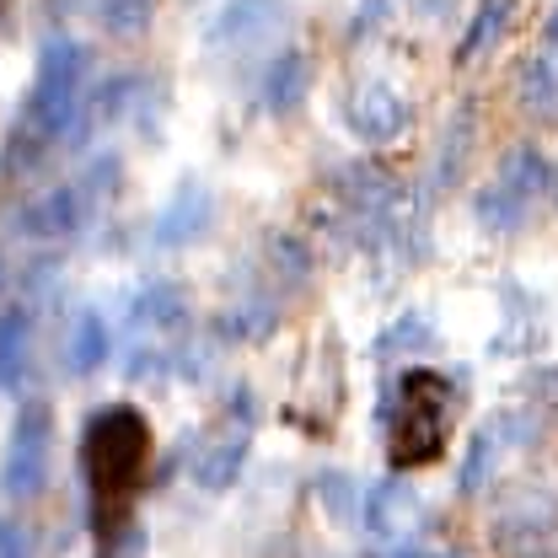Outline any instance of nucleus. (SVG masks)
I'll use <instances>...</instances> for the list:
<instances>
[{"mask_svg": "<svg viewBox=\"0 0 558 558\" xmlns=\"http://www.w3.org/2000/svg\"><path fill=\"white\" fill-rule=\"evenodd\" d=\"M150 473V418L135 403H108L81 429V478L92 494V521L102 558H135V499Z\"/></svg>", "mask_w": 558, "mask_h": 558, "instance_id": "f257e3e1", "label": "nucleus"}, {"mask_svg": "<svg viewBox=\"0 0 558 558\" xmlns=\"http://www.w3.org/2000/svg\"><path fill=\"white\" fill-rule=\"evenodd\" d=\"M86 70H92L86 44H75V38H49V44H44L33 92H27V102H22V135H27L33 150L54 145L65 130L81 124V108H86Z\"/></svg>", "mask_w": 558, "mask_h": 558, "instance_id": "f03ea898", "label": "nucleus"}, {"mask_svg": "<svg viewBox=\"0 0 558 558\" xmlns=\"http://www.w3.org/2000/svg\"><path fill=\"white\" fill-rule=\"evenodd\" d=\"M451 381L429 365H414L398 387V424H392V468L398 473H414L446 457V440H451Z\"/></svg>", "mask_w": 558, "mask_h": 558, "instance_id": "7ed1b4c3", "label": "nucleus"}, {"mask_svg": "<svg viewBox=\"0 0 558 558\" xmlns=\"http://www.w3.org/2000/svg\"><path fill=\"white\" fill-rule=\"evenodd\" d=\"M49 457H54V418L44 403H22L11 446H5V494L38 499L49 484Z\"/></svg>", "mask_w": 558, "mask_h": 558, "instance_id": "20e7f679", "label": "nucleus"}, {"mask_svg": "<svg viewBox=\"0 0 558 558\" xmlns=\"http://www.w3.org/2000/svg\"><path fill=\"white\" fill-rule=\"evenodd\" d=\"M247 435H253V414L236 424V409H226V418L209 429L205 440H199V451L189 457V462H194V478L205 488L236 484V473H242V462H247Z\"/></svg>", "mask_w": 558, "mask_h": 558, "instance_id": "39448f33", "label": "nucleus"}, {"mask_svg": "<svg viewBox=\"0 0 558 558\" xmlns=\"http://www.w3.org/2000/svg\"><path fill=\"white\" fill-rule=\"evenodd\" d=\"M349 130L360 140H371V145H381V140H398L403 135V124H409V102L392 92V86H360L354 92V102L344 108Z\"/></svg>", "mask_w": 558, "mask_h": 558, "instance_id": "423d86ee", "label": "nucleus"}, {"mask_svg": "<svg viewBox=\"0 0 558 558\" xmlns=\"http://www.w3.org/2000/svg\"><path fill=\"white\" fill-rule=\"evenodd\" d=\"M279 0H226L209 22V44H258L279 27Z\"/></svg>", "mask_w": 558, "mask_h": 558, "instance_id": "0eeeda50", "label": "nucleus"}, {"mask_svg": "<svg viewBox=\"0 0 558 558\" xmlns=\"http://www.w3.org/2000/svg\"><path fill=\"white\" fill-rule=\"evenodd\" d=\"M312 92V60L301 49H284L275 54V65L264 70V108L269 113H295Z\"/></svg>", "mask_w": 558, "mask_h": 558, "instance_id": "6e6552de", "label": "nucleus"}, {"mask_svg": "<svg viewBox=\"0 0 558 558\" xmlns=\"http://www.w3.org/2000/svg\"><path fill=\"white\" fill-rule=\"evenodd\" d=\"M205 220H209V194L189 183L172 205L161 209V220H156V242H161V247H178V242L199 236V231H205Z\"/></svg>", "mask_w": 558, "mask_h": 558, "instance_id": "1a4fd4ad", "label": "nucleus"}, {"mask_svg": "<svg viewBox=\"0 0 558 558\" xmlns=\"http://www.w3.org/2000/svg\"><path fill=\"white\" fill-rule=\"evenodd\" d=\"M102 360H108V323L97 312H75L70 339H65V365L75 376H92Z\"/></svg>", "mask_w": 558, "mask_h": 558, "instance_id": "9d476101", "label": "nucleus"}, {"mask_svg": "<svg viewBox=\"0 0 558 558\" xmlns=\"http://www.w3.org/2000/svg\"><path fill=\"white\" fill-rule=\"evenodd\" d=\"M75 226H81V189H54L49 199L27 209V231H38V236H60Z\"/></svg>", "mask_w": 558, "mask_h": 558, "instance_id": "9b49d317", "label": "nucleus"}, {"mask_svg": "<svg viewBox=\"0 0 558 558\" xmlns=\"http://www.w3.org/2000/svg\"><path fill=\"white\" fill-rule=\"evenodd\" d=\"M505 27H510V0H484V5H478V22H473V33L462 38V54H457V60H478L488 44L505 38Z\"/></svg>", "mask_w": 558, "mask_h": 558, "instance_id": "f8f14e48", "label": "nucleus"}, {"mask_svg": "<svg viewBox=\"0 0 558 558\" xmlns=\"http://www.w3.org/2000/svg\"><path fill=\"white\" fill-rule=\"evenodd\" d=\"M22 365H27V312H5L0 317V387L16 381Z\"/></svg>", "mask_w": 558, "mask_h": 558, "instance_id": "ddd939ff", "label": "nucleus"}, {"mask_svg": "<svg viewBox=\"0 0 558 558\" xmlns=\"http://www.w3.org/2000/svg\"><path fill=\"white\" fill-rule=\"evenodd\" d=\"M97 22L108 33H140L150 22V0H97Z\"/></svg>", "mask_w": 558, "mask_h": 558, "instance_id": "4468645a", "label": "nucleus"}, {"mask_svg": "<svg viewBox=\"0 0 558 558\" xmlns=\"http://www.w3.org/2000/svg\"><path fill=\"white\" fill-rule=\"evenodd\" d=\"M178 317H183V295H178L172 284H150V290L140 295V323L167 328V323H178Z\"/></svg>", "mask_w": 558, "mask_h": 558, "instance_id": "2eb2a0df", "label": "nucleus"}, {"mask_svg": "<svg viewBox=\"0 0 558 558\" xmlns=\"http://www.w3.org/2000/svg\"><path fill=\"white\" fill-rule=\"evenodd\" d=\"M548 33H554V38H558V16H554V22H548Z\"/></svg>", "mask_w": 558, "mask_h": 558, "instance_id": "dca6fc26", "label": "nucleus"}, {"mask_svg": "<svg viewBox=\"0 0 558 558\" xmlns=\"http://www.w3.org/2000/svg\"><path fill=\"white\" fill-rule=\"evenodd\" d=\"M398 558H424V554H398Z\"/></svg>", "mask_w": 558, "mask_h": 558, "instance_id": "f3484780", "label": "nucleus"}]
</instances>
